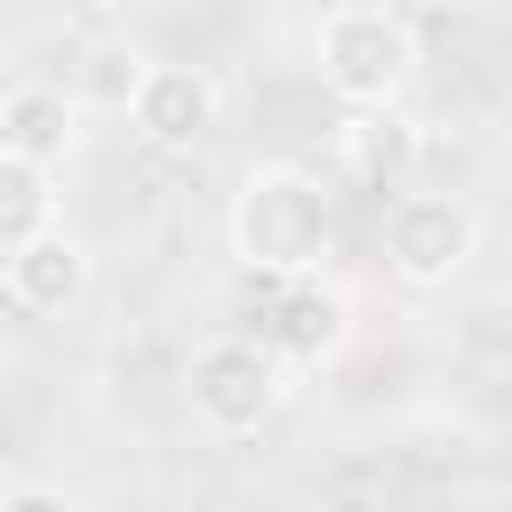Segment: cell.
Instances as JSON below:
<instances>
[{"label": "cell", "mask_w": 512, "mask_h": 512, "mask_svg": "<svg viewBox=\"0 0 512 512\" xmlns=\"http://www.w3.org/2000/svg\"><path fill=\"white\" fill-rule=\"evenodd\" d=\"M224 240H232V264L248 280H296V272H320L336 256V200L312 168L296 160H256L224 208Z\"/></svg>", "instance_id": "obj_1"}, {"label": "cell", "mask_w": 512, "mask_h": 512, "mask_svg": "<svg viewBox=\"0 0 512 512\" xmlns=\"http://www.w3.org/2000/svg\"><path fill=\"white\" fill-rule=\"evenodd\" d=\"M288 360L264 344V336H208V344H192V360H184V408H192V424L208 432V440H256L272 416H280V400H288Z\"/></svg>", "instance_id": "obj_2"}, {"label": "cell", "mask_w": 512, "mask_h": 512, "mask_svg": "<svg viewBox=\"0 0 512 512\" xmlns=\"http://www.w3.org/2000/svg\"><path fill=\"white\" fill-rule=\"evenodd\" d=\"M312 64H320V88L336 104H400L408 80H416V32H408L400 8L344 0V8L320 16Z\"/></svg>", "instance_id": "obj_3"}, {"label": "cell", "mask_w": 512, "mask_h": 512, "mask_svg": "<svg viewBox=\"0 0 512 512\" xmlns=\"http://www.w3.org/2000/svg\"><path fill=\"white\" fill-rule=\"evenodd\" d=\"M480 256V208L464 192H392L384 208V272L400 288H448Z\"/></svg>", "instance_id": "obj_4"}, {"label": "cell", "mask_w": 512, "mask_h": 512, "mask_svg": "<svg viewBox=\"0 0 512 512\" xmlns=\"http://www.w3.org/2000/svg\"><path fill=\"white\" fill-rule=\"evenodd\" d=\"M264 288V312H256V336L304 376V368H328L344 344H352V296L328 280V272H296V280H256Z\"/></svg>", "instance_id": "obj_5"}, {"label": "cell", "mask_w": 512, "mask_h": 512, "mask_svg": "<svg viewBox=\"0 0 512 512\" xmlns=\"http://www.w3.org/2000/svg\"><path fill=\"white\" fill-rule=\"evenodd\" d=\"M216 120H224V88H216L200 64H160V56H152V72H144V88H136V104H128L136 144L176 160V152H200V144L216 136Z\"/></svg>", "instance_id": "obj_6"}, {"label": "cell", "mask_w": 512, "mask_h": 512, "mask_svg": "<svg viewBox=\"0 0 512 512\" xmlns=\"http://www.w3.org/2000/svg\"><path fill=\"white\" fill-rule=\"evenodd\" d=\"M0 288H8V304L24 320H56V312H72L88 296V248L64 224H48V232L0 248Z\"/></svg>", "instance_id": "obj_7"}, {"label": "cell", "mask_w": 512, "mask_h": 512, "mask_svg": "<svg viewBox=\"0 0 512 512\" xmlns=\"http://www.w3.org/2000/svg\"><path fill=\"white\" fill-rule=\"evenodd\" d=\"M80 112H88V96H80V88L16 80V88L0 96V152H24V160L64 168V160H72V144H80Z\"/></svg>", "instance_id": "obj_8"}, {"label": "cell", "mask_w": 512, "mask_h": 512, "mask_svg": "<svg viewBox=\"0 0 512 512\" xmlns=\"http://www.w3.org/2000/svg\"><path fill=\"white\" fill-rule=\"evenodd\" d=\"M336 160H344L360 184H400L408 160H416V120H408L400 104H344Z\"/></svg>", "instance_id": "obj_9"}, {"label": "cell", "mask_w": 512, "mask_h": 512, "mask_svg": "<svg viewBox=\"0 0 512 512\" xmlns=\"http://www.w3.org/2000/svg\"><path fill=\"white\" fill-rule=\"evenodd\" d=\"M144 72H152V56H144L136 40H120V32H104V40H88V48H80L72 88H80L96 112H128V104H136V88H144Z\"/></svg>", "instance_id": "obj_10"}, {"label": "cell", "mask_w": 512, "mask_h": 512, "mask_svg": "<svg viewBox=\"0 0 512 512\" xmlns=\"http://www.w3.org/2000/svg\"><path fill=\"white\" fill-rule=\"evenodd\" d=\"M48 224H56V168L24 160V152H0V248L32 240Z\"/></svg>", "instance_id": "obj_11"}, {"label": "cell", "mask_w": 512, "mask_h": 512, "mask_svg": "<svg viewBox=\"0 0 512 512\" xmlns=\"http://www.w3.org/2000/svg\"><path fill=\"white\" fill-rule=\"evenodd\" d=\"M0 512H72L56 480H0Z\"/></svg>", "instance_id": "obj_12"}, {"label": "cell", "mask_w": 512, "mask_h": 512, "mask_svg": "<svg viewBox=\"0 0 512 512\" xmlns=\"http://www.w3.org/2000/svg\"><path fill=\"white\" fill-rule=\"evenodd\" d=\"M160 8H184V0H160Z\"/></svg>", "instance_id": "obj_13"}]
</instances>
